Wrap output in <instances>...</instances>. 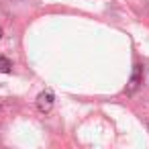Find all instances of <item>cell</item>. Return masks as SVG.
I'll use <instances>...</instances> for the list:
<instances>
[{
  "label": "cell",
  "mask_w": 149,
  "mask_h": 149,
  "mask_svg": "<svg viewBox=\"0 0 149 149\" xmlns=\"http://www.w3.org/2000/svg\"><path fill=\"white\" fill-rule=\"evenodd\" d=\"M35 104H37L39 112L47 114V112H51V108H53V104H55V94H53L51 90H43V92L37 96Z\"/></svg>",
  "instance_id": "cell-1"
},
{
  "label": "cell",
  "mask_w": 149,
  "mask_h": 149,
  "mask_svg": "<svg viewBox=\"0 0 149 149\" xmlns=\"http://www.w3.org/2000/svg\"><path fill=\"white\" fill-rule=\"evenodd\" d=\"M141 84H143V68H141L139 63H135V65H133L131 80H129V84H127V94H135V92L141 88Z\"/></svg>",
  "instance_id": "cell-2"
},
{
  "label": "cell",
  "mask_w": 149,
  "mask_h": 149,
  "mask_svg": "<svg viewBox=\"0 0 149 149\" xmlns=\"http://www.w3.org/2000/svg\"><path fill=\"white\" fill-rule=\"evenodd\" d=\"M0 72L2 74H10L13 72V61L6 55H0Z\"/></svg>",
  "instance_id": "cell-3"
},
{
  "label": "cell",
  "mask_w": 149,
  "mask_h": 149,
  "mask_svg": "<svg viewBox=\"0 0 149 149\" xmlns=\"http://www.w3.org/2000/svg\"><path fill=\"white\" fill-rule=\"evenodd\" d=\"M0 39H2V29H0Z\"/></svg>",
  "instance_id": "cell-4"
}]
</instances>
